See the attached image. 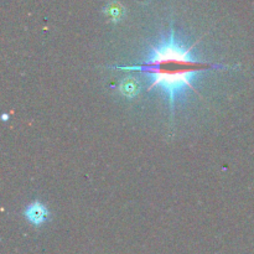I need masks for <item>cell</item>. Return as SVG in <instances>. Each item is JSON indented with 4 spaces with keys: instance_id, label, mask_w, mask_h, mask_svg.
<instances>
[{
    "instance_id": "1",
    "label": "cell",
    "mask_w": 254,
    "mask_h": 254,
    "mask_svg": "<svg viewBox=\"0 0 254 254\" xmlns=\"http://www.w3.org/2000/svg\"><path fill=\"white\" fill-rule=\"evenodd\" d=\"M193 44L190 47H184L176 41L175 31L171 30L170 35L159 46H151L150 60L141 64L127 67H116L124 71H138L149 74L151 77V84L149 91L160 88L168 98L171 113L175 109V99L184 89H191L198 94V91L193 88V76L202 71L215 69L222 67L217 64L201 62L191 56V50L195 47Z\"/></svg>"
},
{
    "instance_id": "2",
    "label": "cell",
    "mask_w": 254,
    "mask_h": 254,
    "mask_svg": "<svg viewBox=\"0 0 254 254\" xmlns=\"http://www.w3.org/2000/svg\"><path fill=\"white\" fill-rule=\"evenodd\" d=\"M24 216L26 218V221L29 223H31L32 226H41L42 223H45L49 218L50 212L45 205H42L39 201H34L32 203H30L26 207V210L24 211Z\"/></svg>"
},
{
    "instance_id": "3",
    "label": "cell",
    "mask_w": 254,
    "mask_h": 254,
    "mask_svg": "<svg viewBox=\"0 0 254 254\" xmlns=\"http://www.w3.org/2000/svg\"><path fill=\"white\" fill-rule=\"evenodd\" d=\"M124 12L126 11H124V7L121 2H109V4H107V6L104 7V14L109 17L111 21L114 22L119 21V20L124 16Z\"/></svg>"
},
{
    "instance_id": "4",
    "label": "cell",
    "mask_w": 254,
    "mask_h": 254,
    "mask_svg": "<svg viewBox=\"0 0 254 254\" xmlns=\"http://www.w3.org/2000/svg\"><path fill=\"white\" fill-rule=\"evenodd\" d=\"M121 91L126 94L127 97L129 98H133L135 97V94L138 93L139 91V86H138V82L133 78H128L121 84Z\"/></svg>"
}]
</instances>
